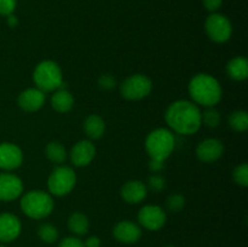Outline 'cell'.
<instances>
[{
  "label": "cell",
  "instance_id": "8d00e7d4",
  "mask_svg": "<svg viewBox=\"0 0 248 247\" xmlns=\"http://www.w3.org/2000/svg\"><path fill=\"white\" fill-rule=\"evenodd\" d=\"M166 247H174V246H166Z\"/></svg>",
  "mask_w": 248,
  "mask_h": 247
},
{
  "label": "cell",
  "instance_id": "4316f807",
  "mask_svg": "<svg viewBox=\"0 0 248 247\" xmlns=\"http://www.w3.org/2000/svg\"><path fill=\"white\" fill-rule=\"evenodd\" d=\"M186 206V198L182 194H172L166 199V207L171 212H181Z\"/></svg>",
  "mask_w": 248,
  "mask_h": 247
},
{
  "label": "cell",
  "instance_id": "603a6c76",
  "mask_svg": "<svg viewBox=\"0 0 248 247\" xmlns=\"http://www.w3.org/2000/svg\"><path fill=\"white\" fill-rule=\"evenodd\" d=\"M229 125L236 132H245L248 128V115L245 110H235L229 116Z\"/></svg>",
  "mask_w": 248,
  "mask_h": 247
},
{
  "label": "cell",
  "instance_id": "f546056e",
  "mask_svg": "<svg viewBox=\"0 0 248 247\" xmlns=\"http://www.w3.org/2000/svg\"><path fill=\"white\" fill-rule=\"evenodd\" d=\"M98 85L103 90H111L116 86V80L113 75L104 74L101 75L98 79Z\"/></svg>",
  "mask_w": 248,
  "mask_h": 247
},
{
  "label": "cell",
  "instance_id": "f1b7e54d",
  "mask_svg": "<svg viewBox=\"0 0 248 247\" xmlns=\"http://www.w3.org/2000/svg\"><path fill=\"white\" fill-rule=\"evenodd\" d=\"M17 6V0H0V16L7 17L14 14Z\"/></svg>",
  "mask_w": 248,
  "mask_h": 247
},
{
  "label": "cell",
  "instance_id": "836d02e7",
  "mask_svg": "<svg viewBox=\"0 0 248 247\" xmlns=\"http://www.w3.org/2000/svg\"><path fill=\"white\" fill-rule=\"evenodd\" d=\"M84 247H101V239L94 235L87 237L86 241L84 242Z\"/></svg>",
  "mask_w": 248,
  "mask_h": 247
},
{
  "label": "cell",
  "instance_id": "484cf974",
  "mask_svg": "<svg viewBox=\"0 0 248 247\" xmlns=\"http://www.w3.org/2000/svg\"><path fill=\"white\" fill-rule=\"evenodd\" d=\"M148 190H152L153 193H160L164 190L167 185V182L164 176L159 173H154L148 178V183L145 184Z\"/></svg>",
  "mask_w": 248,
  "mask_h": 247
},
{
  "label": "cell",
  "instance_id": "4fadbf2b",
  "mask_svg": "<svg viewBox=\"0 0 248 247\" xmlns=\"http://www.w3.org/2000/svg\"><path fill=\"white\" fill-rule=\"evenodd\" d=\"M224 153V145L217 138H207L203 139L196 147L195 154L200 161L205 164H211L219 159Z\"/></svg>",
  "mask_w": 248,
  "mask_h": 247
},
{
  "label": "cell",
  "instance_id": "44dd1931",
  "mask_svg": "<svg viewBox=\"0 0 248 247\" xmlns=\"http://www.w3.org/2000/svg\"><path fill=\"white\" fill-rule=\"evenodd\" d=\"M68 228L70 232H73L77 236L86 235L90 229V220L86 215L81 212H74L68 218Z\"/></svg>",
  "mask_w": 248,
  "mask_h": 247
},
{
  "label": "cell",
  "instance_id": "ba28073f",
  "mask_svg": "<svg viewBox=\"0 0 248 247\" xmlns=\"http://www.w3.org/2000/svg\"><path fill=\"white\" fill-rule=\"evenodd\" d=\"M205 31L208 38L218 44H223L232 38V24L224 15L213 12L206 18Z\"/></svg>",
  "mask_w": 248,
  "mask_h": 247
},
{
  "label": "cell",
  "instance_id": "277c9868",
  "mask_svg": "<svg viewBox=\"0 0 248 247\" xmlns=\"http://www.w3.org/2000/svg\"><path fill=\"white\" fill-rule=\"evenodd\" d=\"M21 210L27 217L43 219L48 217L55 208L52 195L43 190H31L21 198Z\"/></svg>",
  "mask_w": 248,
  "mask_h": 247
},
{
  "label": "cell",
  "instance_id": "4dcf8cb0",
  "mask_svg": "<svg viewBox=\"0 0 248 247\" xmlns=\"http://www.w3.org/2000/svg\"><path fill=\"white\" fill-rule=\"evenodd\" d=\"M58 247H84V242L75 236H68L60 242Z\"/></svg>",
  "mask_w": 248,
  "mask_h": 247
},
{
  "label": "cell",
  "instance_id": "cb8c5ba5",
  "mask_svg": "<svg viewBox=\"0 0 248 247\" xmlns=\"http://www.w3.org/2000/svg\"><path fill=\"white\" fill-rule=\"evenodd\" d=\"M38 236L45 244H53L58 240V229L50 223H43L38 228Z\"/></svg>",
  "mask_w": 248,
  "mask_h": 247
},
{
  "label": "cell",
  "instance_id": "2e32d148",
  "mask_svg": "<svg viewBox=\"0 0 248 247\" xmlns=\"http://www.w3.org/2000/svg\"><path fill=\"white\" fill-rule=\"evenodd\" d=\"M113 235L119 242L126 245L136 244L142 236V229L138 224L131 220H121L116 223L113 229Z\"/></svg>",
  "mask_w": 248,
  "mask_h": 247
},
{
  "label": "cell",
  "instance_id": "3957f363",
  "mask_svg": "<svg viewBox=\"0 0 248 247\" xmlns=\"http://www.w3.org/2000/svg\"><path fill=\"white\" fill-rule=\"evenodd\" d=\"M176 147V138L169 128L159 127L148 133L145 138V152L150 159L166 161L173 153Z\"/></svg>",
  "mask_w": 248,
  "mask_h": 247
},
{
  "label": "cell",
  "instance_id": "7a4b0ae2",
  "mask_svg": "<svg viewBox=\"0 0 248 247\" xmlns=\"http://www.w3.org/2000/svg\"><path fill=\"white\" fill-rule=\"evenodd\" d=\"M189 94L195 104L210 108L220 102L223 97V89L215 77L206 73H200L191 77L188 86Z\"/></svg>",
  "mask_w": 248,
  "mask_h": 247
},
{
  "label": "cell",
  "instance_id": "d4e9b609",
  "mask_svg": "<svg viewBox=\"0 0 248 247\" xmlns=\"http://www.w3.org/2000/svg\"><path fill=\"white\" fill-rule=\"evenodd\" d=\"M201 123H202V125L207 126L210 128L217 127L220 124L219 111L213 108V107L207 108L203 113H201Z\"/></svg>",
  "mask_w": 248,
  "mask_h": 247
},
{
  "label": "cell",
  "instance_id": "6da1fadb",
  "mask_svg": "<svg viewBox=\"0 0 248 247\" xmlns=\"http://www.w3.org/2000/svg\"><path fill=\"white\" fill-rule=\"evenodd\" d=\"M165 120L172 132L183 136L194 135L202 126L201 111L198 104L186 99H179L167 107Z\"/></svg>",
  "mask_w": 248,
  "mask_h": 247
},
{
  "label": "cell",
  "instance_id": "e0dca14e",
  "mask_svg": "<svg viewBox=\"0 0 248 247\" xmlns=\"http://www.w3.org/2000/svg\"><path fill=\"white\" fill-rule=\"evenodd\" d=\"M120 195L125 202L131 203V205H137L147 198L148 188L143 182L132 179V181H127L121 186Z\"/></svg>",
  "mask_w": 248,
  "mask_h": 247
},
{
  "label": "cell",
  "instance_id": "9a60e30c",
  "mask_svg": "<svg viewBox=\"0 0 248 247\" xmlns=\"http://www.w3.org/2000/svg\"><path fill=\"white\" fill-rule=\"evenodd\" d=\"M22 230V223L17 216L12 213L0 215V242H11L19 236Z\"/></svg>",
  "mask_w": 248,
  "mask_h": 247
},
{
  "label": "cell",
  "instance_id": "7c38bea8",
  "mask_svg": "<svg viewBox=\"0 0 248 247\" xmlns=\"http://www.w3.org/2000/svg\"><path fill=\"white\" fill-rule=\"evenodd\" d=\"M23 162V153L14 143H0V169L12 171L18 169Z\"/></svg>",
  "mask_w": 248,
  "mask_h": 247
},
{
  "label": "cell",
  "instance_id": "30bf717a",
  "mask_svg": "<svg viewBox=\"0 0 248 247\" xmlns=\"http://www.w3.org/2000/svg\"><path fill=\"white\" fill-rule=\"evenodd\" d=\"M23 194V183L10 172L0 173V201H14Z\"/></svg>",
  "mask_w": 248,
  "mask_h": 247
},
{
  "label": "cell",
  "instance_id": "8fae6325",
  "mask_svg": "<svg viewBox=\"0 0 248 247\" xmlns=\"http://www.w3.org/2000/svg\"><path fill=\"white\" fill-rule=\"evenodd\" d=\"M96 156V147L90 139H81L73 145L69 157L74 166L84 167L92 162Z\"/></svg>",
  "mask_w": 248,
  "mask_h": 247
},
{
  "label": "cell",
  "instance_id": "e575fe53",
  "mask_svg": "<svg viewBox=\"0 0 248 247\" xmlns=\"http://www.w3.org/2000/svg\"><path fill=\"white\" fill-rule=\"evenodd\" d=\"M7 24H9L10 27H16L17 24H18V18H17L14 14L9 15V16H7Z\"/></svg>",
  "mask_w": 248,
  "mask_h": 247
},
{
  "label": "cell",
  "instance_id": "83f0119b",
  "mask_svg": "<svg viewBox=\"0 0 248 247\" xmlns=\"http://www.w3.org/2000/svg\"><path fill=\"white\" fill-rule=\"evenodd\" d=\"M232 179H234L235 183L239 184V185L247 186L248 185V165L241 164L239 165V166L235 167V170L232 171Z\"/></svg>",
  "mask_w": 248,
  "mask_h": 247
},
{
  "label": "cell",
  "instance_id": "d590c367",
  "mask_svg": "<svg viewBox=\"0 0 248 247\" xmlns=\"http://www.w3.org/2000/svg\"><path fill=\"white\" fill-rule=\"evenodd\" d=\"M0 247H6V246H4V245H0Z\"/></svg>",
  "mask_w": 248,
  "mask_h": 247
},
{
  "label": "cell",
  "instance_id": "d6a6232c",
  "mask_svg": "<svg viewBox=\"0 0 248 247\" xmlns=\"http://www.w3.org/2000/svg\"><path fill=\"white\" fill-rule=\"evenodd\" d=\"M148 167L152 172L154 173H159L162 170L165 169V161H160V160H154L149 159V162H148Z\"/></svg>",
  "mask_w": 248,
  "mask_h": 247
},
{
  "label": "cell",
  "instance_id": "7402d4cb",
  "mask_svg": "<svg viewBox=\"0 0 248 247\" xmlns=\"http://www.w3.org/2000/svg\"><path fill=\"white\" fill-rule=\"evenodd\" d=\"M45 154L47 159L55 165H63V162L67 160L68 153L64 145L61 144L60 142H50L47 143L45 148Z\"/></svg>",
  "mask_w": 248,
  "mask_h": 247
},
{
  "label": "cell",
  "instance_id": "d6986e66",
  "mask_svg": "<svg viewBox=\"0 0 248 247\" xmlns=\"http://www.w3.org/2000/svg\"><path fill=\"white\" fill-rule=\"evenodd\" d=\"M227 74L235 81H244L248 77V61L242 56L232 58L227 64Z\"/></svg>",
  "mask_w": 248,
  "mask_h": 247
},
{
  "label": "cell",
  "instance_id": "8992f818",
  "mask_svg": "<svg viewBox=\"0 0 248 247\" xmlns=\"http://www.w3.org/2000/svg\"><path fill=\"white\" fill-rule=\"evenodd\" d=\"M77 184V173L74 170L65 165H57L47 179V188L51 195H68Z\"/></svg>",
  "mask_w": 248,
  "mask_h": 247
},
{
  "label": "cell",
  "instance_id": "ffe728a7",
  "mask_svg": "<svg viewBox=\"0 0 248 247\" xmlns=\"http://www.w3.org/2000/svg\"><path fill=\"white\" fill-rule=\"evenodd\" d=\"M84 131L90 139H99L106 132V123L97 114H91L84 121Z\"/></svg>",
  "mask_w": 248,
  "mask_h": 247
},
{
  "label": "cell",
  "instance_id": "9c48e42d",
  "mask_svg": "<svg viewBox=\"0 0 248 247\" xmlns=\"http://www.w3.org/2000/svg\"><path fill=\"white\" fill-rule=\"evenodd\" d=\"M137 218L138 223L143 228L152 230V232H156L166 224L167 215L164 208H161L160 206L145 205L140 210Z\"/></svg>",
  "mask_w": 248,
  "mask_h": 247
},
{
  "label": "cell",
  "instance_id": "ac0fdd59",
  "mask_svg": "<svg viewBox=\"0 0 248 247\" xmlns=\"http://www.w3.org/2000/svg\"><path fill=\"white\" fill-rule=\"evenodd\" d=\"M63 85H64V82H63ZM63 85L60 89L56 90L51 97V107L57 113L61 114L69 113L74 107V97L67 89L63 87Z\"/></svg>",
  "mask_w": 248,
  "mask_h": 247
},
{
  "label": "cell",
  "instance_id": "5b68a950",
  "mask_svg": "<svg viewBox=\"0 0 248 247\" xmlns=\"http://www.w3.org/2000/svg\"><path fill=\"white\" fill-rule=\"evenodd\" d=\"M33 81L43 92L56 91L63 85L62 69L52 60L41 61L33 72Z\"/></svg>",
  "mask_w": 248,
  "mask_h": 247
},
{
  "label": "cell",
  "instance_id": "5bb4252c",
  "mask_svg": "<svg viewBox=\"0 0 248 247\" xmlns=\"http://www.w3.org/2000/svg\"><path fill=\"white\" fill-rule=\"evenodd\" d=\"M45 101V92L39 90L38 87H31V89L24 90L19 93L18 98H17V103H18L19 108L22 110L27 111V113L38 111L39 109L43 108Z\"/></svg>",
  "mask_w": 248,
  "mask_h": 247
},
{
  "label": "cell",
  "instance_id": "52a82bcc",
  "mask_svg": "<svg viewBox=\"0 0 248 247\" xmlns=\"http://www.w3.org/2000/svg\"><path fill=\"white\" fill-rule=\"evenodd\" d=\"M153 81L144 74H133L126 77L120 85L121 96L128 101H140L149 96Z\"/></svg>",
  "mask_w": 248,
  "mask_h": 247
},
{
  "label": "cell",
  "instance_id": "1f68e13d",
  "mask_svg": "<svg viewBox=\"0 0 248 247\" xmlns=\"http://www.w3.org/2000/svg\"><path fill=\"white\" fill-rule=\"evenodd\" d=\"M205 9L210 12H217L222 7L223 0H202Z\"/></svg>",
  "mask_w": 248,
  "mask_h": 247
}]
</instances>
